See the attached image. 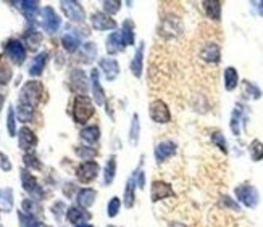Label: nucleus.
I'll list each match as a JSON object with an SVG mask.
<instances>
[{"mask_svg": "<svg viewBox=\"0 0 263 227\" xmlns=\"http://www.w3.org/2000/svg\"><path fill=\"white\" fill-rule=\"evenodd\" d=\"M44 95V86L39 81H29L23 86L21 92H19V103H26L32 108H36L39 105L40 99Z\"/></svg>", "mask_w": 263, "mask_h": 227, "instance_id": "obj_1", "label": "nucleus"}, {"mask_svg": "<svg viewBox=\"0 0 263 227\" xmlns=\"http://www.w3.org/2000/svg\"><path fill=\"white\" fill-rule=\"evenodd\" d=\"M234 195H236V200L244 205L246 208H255L260 202V194L259 190L251 184H241L234 189Z\"/></svg>", "mask_w": 263, "mask_h": 227, "instance_id": "obj_2", "label": "nucleus"}, {"mask_svg": "<svg viewBox=\"0 0 263 227\" xmlns=\"http://www.w3.org/2000/svg\"><path fill=\"white\" fill-rule=\"evenodd\" d=\"M19 177H21V184H23V189L26 190V194L36 202L42 200L44 198V189L39 185L37 179L29 173V169H21Z\"/></svg>", "mask_w": 263, "mask_h": 227, "instance_id": "obj_3", "label": "nucleus"}, {"mask_svg": "<svg viewBox=\"0 0 263 227\" xmlns=\"http://www.w3.org/2000/svg\"><path fill=\"white\" fill-rule=\"evenodd\" d=\"M94 114V105L87 97H76L73 103V118L76 122H86Z\"/></svg>", "mask_w": 263, "mask_h": 227, "instance_id": "obj_4", "label": "nucleus"}, {"mask_svg": "<svg viewBox=\"0 0 263 227\" xmlns=\"http://www.w3.org/2000/svg\"><path fill=\"white\" fill-rule=\"evenodd\" d=\"M5 55L8 57L15 65H23L26 60V49L21 40L18 39H8L3 44Z\"/></svg>", "mask_w": 263, "mask_h": 227, "instance_id": "obj_5", "label": "nucleus"}, {"mask_svg": "<svg viewBox=\"0 0 263 227\" xmlns=\"http://www.w3.org/2000/svg\"><path fill=\"white\" fill-rule=\"evenodd\" d=\"M176 192L173 190L171 184L165 182V181H154L150 185V202L152 203H158L162 200H167V198H175Z\"/></svg>", "mask_w": 263, "mask_h": 227, "instance_id": "obj_6", "label": "nucleus"}, {"mask_svg": "<svg viewBox=\"0 0 263 227\" xmlns=\"http://www.w3.org/2000/svg\"><path fill=\"white\" fill-rule=\"evenodd\" d=\"M99 171H100V166L97 161H94V160L82 161L79 166L76 168V177H78V181L81 184H89V182H92L94 179H97Z\"/></svg>", "mask_w": 263, "mask_h": 227, "instance_id": "obj_7", "label": "nucleus"}, {"mask_svg": "<svg viewBox=\"0 0 263 227\" xmlns=\"http://www.w3.org/2000/svg\"><path fill=\"white\" fill-rule=\"evenodd\" d=\"M60 8L70 21H73V23L84 21L86 11H84V8H82V5L79 2H73V0H61Z\"/></svg>", "mask_w": 263, "mask_h": 227, "instance_id": "obj_8", "label": "nucleus"}, {"mask_svg": "<svg viewBox=\"0 0 263 227\" xmlns=\"http://www.w3.org/2000/svg\"><path fill=\"white\" fill-rule=\"evenodd\" d=\"M149 114L158 124H167L171 121V113L168 105L163 100H154L149 105Z\"/></svg>", "mask_w": 263, "mask_h": 227, "instance_id": "obj_9", "label": "nucleus"}, {"mask_svg": "<svg viewBox=\"0 0 263 227\" xmlns=\"http://www.w3.org/2000/svg\"><path fill=\"white\" fill-rule=\"evenodd\" d=\"M70 87L76 94V97H86L87 92V76L82 70H73L70 74Z\"/></svg>", "mask_w": 263, "mask_h": 227, "instance_id": "obj_10", "label": "nucleus"}, {"mask_svg": "<svg viewBox=\"0 0 263 227\" xmlns=\"http://www.w3.org/2000/svg\"><path fill=\"white\" fill-rule=\"evenodd\" d=\"M176 150H178L176 142H173V140H170V139L158 142L157 145H155V150H154V155H155L157 163L167 161L168 158H171L173 155L176 153Z\"/></svg>", "mask_w": 263, "mask_h": 227, "instance_id": "obj_11", "label": "nucleus"}, {"mask_svg": "<svg viewBox=\"0 0 263 227\" xmlns=\"http://www.w3.org/2000/svg\"><path fill=\"white\" fill-rule=\"evenodd\" d=\"M91 23L95 31H113L116 27L115 19L103 11H95L91 16Z\"/></svg>", "mask_w": 263, "mask_h": 227, "instance_id": "obj_12", "label": "nucleus"}, {"mask_svg": "<svg viewBox=\"0 0 263 227\" xmlns=\"http://www.w3.org/2000/svg\"><path fill=\"white\" fill-rule=\"evenodd\" d=\"M61 24V19L57 15V11H55L52 6H45L42 10V27L47 32H55L58 31V27Z\"/></svg>", "mask_w": 263, "mask_h": 227, "instance_id": "obj_13", "label": "nucleus"}, {"mask_svg": "<svg viewBox=\"0 0 263 227\" xmlns=\"http://www.w3.org/2000/svg\"><path fill=\"white\" fill-rule=\"evenodd\" d=\"M18 145L21 150H24L26 153H29V151L37 145L36 134H34L29 127H21L18 132Z\"/></svg>", "mask_w": 263, "mask_h": 227, "instance_id": "obj_14", "label": "nucleus"}, {"mask_svg": "<svg viewBox=\"0 0 263 227\" xmlns=\"http://www.w3.org/2000/svg\"><path fill=\"white\" fill-rule=\"evenodd\" d=\"M89 219H91V215H89L86 210L79 208V206H70V208L66 210V221L73 226L86 224Z\"/></svg>", "mask_w": 263, "mask_h": 227, "instance_id": "obj_15", "label": "nucleus"}, {"mask_svg": "<svg viewBox=\"0 0 263 227\" xmlns=\"http://www.w3.org/2000/svg\"><path fill=\"white\" fill-rule=\"evenodd\" d=\"M95 198H97V192L91 187H84L78 190V194H76V203H78L79 208L87 210L95 203Z\"/></svg>", "mask_w": 263, "mask_h": 227, "instance_id": "obj_16", "label": "nucleus"}, {"mask_svg": "<svg viewBox=\"0 0 263 227\" xmlns=\"http://www.w3.org/2000/svg\"><path fill=\"white\" fill-rule=\"evenodd\" d=\"M100 70L105 74L107 81H115L120 74V65L115 58H102L99 61Z\"/></svg>", "mask_w": 263, "mask_h": 227, "instance_id": "obj_17", "label": "nucleus"}, {"mask_svg": "<svg viewBox=\"0 0 263 227\" xmlns=\"http://www.w3.org/2000/svg\"><path fill=\"white\" fill-rule=\"evenodd\" d=\"M136 182H134V177L129 176L126 185H124V190H123V205L126 210L134 208L136 205Z\"/></svg>", "mask_w": 263, "mask_h": 227, "instance_id": "obj_18", "label": "nucleus"}, {"mask_svg": "<svg viewBox=\"0 0 263 227\" xmlns=\"http://www.w3.org/2000/svg\"><path fill=\"white\" fill-rule=\"evenodd\" d=\"M91 84H92V94H94V100L97 105H103L105 103V92L100 86V79H99V71L92 70L91 71Z\"/></svg>", "mask_w": 263, "mask_h": 227, "instance_id": "obj_19", "label": "nucleus"}, {"mask_svg": "<svg viewBox=\"0 0 263 227\" xmlns=\"http://www.w3.org/2000/svg\"><path fill=\"white\" fill-rule=\"evenodd\" d=\"M123 49H126V45H124V42H123L121 32L115 31L110 34V36L107 37V52L110 55H115V53L121 52Z\"/></svg>", "mask_w": 263, "mask_h": 227, "instance_id": "obj_20", "label": "nucleus"}, {"mask_svg": "<svg viewBox=\"0 0 263 227\" xmlns=\"http://www.w3.org/2000/svg\"><path fill=\"white\" fill-rule=\"evenodd\" d=\"M47 57H48L47 52H40V53H37L36 57L32 58L31 65H29V74L31 76L37 78V76L42 74L44 68H45V63H47Z\"/></svg>", "mask_w": 263, "mask_h": 227, "instance_id": "obj_21", "label": "nucleus"}, {"mask_svg": "<svg viewBox=\"0 0 263 227\" xmlns=\"http://www.w3.org/2000/svg\"><path fill=\"white\" fill-rule=\"evenodd\" d=\"M142 61H144V42L139 44L137 50L134 53V58L131 60V73L134 78H141L142 76Z\"/></svg>", "mask_w": 263, "mask_h": 227, "instance_id": "obj_22", "label": "nucleus"}, {"mask_svg": "<svg viewBox=\"0 0 263 227\" xmlns=\"http://www.w3.org/2000/svg\"><path fill=\"white\" fill-rule=\"evenodd\" d=\"M200 57L202 60L209 61V63H217L220 61V47L215 42H209L207 45H204L202 52H200Z\"/></svg>", "mask_w": 263, "mask_h": 227, "instance_id": "obj_23", "label": "nucleus"}, {"mask_svg": "<svg viewBox=\"0 0 263 227\" xmlns=\"http://www.w3.org/2000/svg\"><path fill=\"white\" fill-rule=\"evenodd\" d=\"M18 8L21 10L26 19H34L39 13V2H31V0H23V2H18Z\"/></svg>", "mask_w": 263, "mask_h": 227, "instance_id": "obj_24", "label": "nucleus"}, {"mask_svg": "<svg viewBox=\"0 0 263 227\" xmlns=\"http://www.w3.org/2000/svg\"><path fill=\"white\" fill-rule=\"evenodd\" d=\"M116 177V156L112 155L105 163V168H103V184L110 185Z\"/></svg>", "mask_w": 263, "mask_h": 227, "instance_id": "obj_25", "label": "nucleus"}, {"mask_svg": "<svg viewBox=\"0 0 263 227\" xmlns=\"http://www.w3.org/2000/svg\"><path fill=\"white\" fill-rule=\"evenodd\" d=\"M61 44H63V49L66 52H76L79 49V45H81V39L79 36L76 32H66L63 37H61Z\"/></svg>", "mask_w": 263, "mask_h": 227, "instance_id": "obj_26", "label": "nucleus"}, {"mask_svg": "<svg viewBox=\"0 0 263 227\" xmlns=\"http://www.w3.org/2000/svg\"><path fill=\"white\" fill-rule=\"evenodd\" d=\"M139 137H141V121H139V114L134 113L133 119H131V127H129V143L133 147H136L139 143Z\"/></svg>", "mask_w": 263, "mask_h": 227, "instance_id": "obj_27", "label": "nucleus"}, {"mask_svg": "<svg viewBox=\"0 0 263 227\" xmlns=\"http://www.w3.org/2000/svg\"><path fill=\"white\" fill-rule=\"evenodd\" d=\"M202 5H204L207 16H209L210 19L218 21V19L221 18V3L220 2H217V0H205Z\"/></svg>", "mask_w": 263, "mask_h": 227, "instance_id": "obj_28", "label": "nucleus"}, {"mask_svg": "<svg viewBox=\"0 0 263 227\" xmlns=\"http://www.w3.org/2000/svg\"><path fill=\"white\" fill-rule=\"evenodd\" d=\"M239 84V74L236 71V68H226L225 70V87H226V91H234V89L238 87Z\"/></svg>", "mask_w": 263, "mask_h": 227, "instance_id": "obj_29", "label": "nucleus"}, {"mask_svg": "<svg viewBox=\"0 0 263 227\" xmlns=\"http://www.w3.org/2000/svg\"><path fill=\"white\" fill-rule=\"evenodd\" d=\"M81 139L86 143H95L100 139V129L99 126H87L81 130Z\"/></svg>", "mask_w": 263, "mask_h": 227, "instance_id": "obj_30", "label": "nucleus"}, {"mask_svg": "<svg viewBox=\"0 0 263 227\" xmlns=\"http://www.w3.org/2000/svg\"><path fill=\"white\" fill-rule=\"evenodd\" d=\"M121 37L124 45H133L134 44V23L131 19H126L123 23V31H121Z\"/></svg>", "mask_w": 263, "mask_h": 227, "instance_id": "obj_31", "label": "nucleus"}, {"mask_svg": "<svg viewBox=\"0 0 263 227\" xmlns=\"http://www.w3.org/2000/svg\"><path fill=\"white\" fill-rule=\"evenodd\" d=\"M21 211L36 218V215H40V211H42V206L39 205V202L32 200V198H26L21 203Z\"/></svg>", "mask_w": 263, "mask_h": 227, "instance_id": "obj_32", "label": "nucleus"}, {"mask_svg": "<svg viewBox=\"0 0 263 227\" xmlns=\"http://www.w3.org/2000/svg\"><path fill=\"white\" fill-rule=\"evenodd\" d=\"M16 112H18V119L21 121V122H29V121L32 119L34 108L29 107V105H26V103H19V102H18Z\"/></svg>", "mask_w": 263, "mask_h": 227, "instance_id": "obj_33", "label": "nucleus"}, {"mask_svg": "<svg viewBox=\"0 0 263 227\" xmlns=\"http://www.w3.org/2000/svg\"><path fill=\"white\" fill-rule=\"evenodd\" d=\"M13 190L10 187H6L2 190V197H0V206H2L3 211H10L13 208Z\"/></svg>", "mask_w": 263, "mask_h": 227, "instance_id": "obj_34", "label": "nucleus"}, {"mask_svg": "<svg viewBox=\"0 0 263 227\" xmlns=\"http://www.w3.org/2000/svg\"><path fill=\"white\" fill-rule=\"evenodd\" d=\"M24 40H26V44L29 45V49L36 50L39 47V44H40V40H42V36H40V32H37L36 29H31V31L26 32Z\"/></svg>", "mask_w": 263, "mask_h": 227, "instance_id": "obj_35", "label": "nucleus"}, {"mask_svg": "<svg viewBox=\"0 0 263 227\" xmlns=\"http://www.w3.org/2000/svg\"><path fill=\"white\" fill-rule=\"evenodd\" d=\"M249 153H251L252 161H262L263 160V143L260 140H254L249 147Z\"/></svg>", "mask_w": 263, "mask_h": 227, "instance_id": "obj_36", "label": "nucleus"}, {"mask_svg": "<svg viewBox=\"0 0 263 227\" xmlns=\"http://www.w3.org/2000/svg\"><path fill=\"white\" fill-rule=\"evenodd\" d=\"M74 151H76V155L84 161H91L92 158L97 156V150L92 148V147H76Z\"/></svg>", "mask_w": 263, "mask_h": 227, "instance_id": "obj_37", "label": "nucleus"}, {"mask_svg": "<svg viewBox=\"0 0 263 227\" xmlns=\"http://www.w3.org/2000/svg\"><path fill=\"white\" fill-rule=\"evenodd\" d=\"M241 119H242V110H241V107L238 105L236 110L233 112V116H231V130H233L234 135H239V134H241V127H239Z\"/></svg>", "mask_w": 263, "mask_h": 227, "instance_id": "obj_38", "label": "nucleus"}, {"mask_svg": "<svg viewBox=\"0 0 263 227\" xmlns=\"http://www.w3.org/2000/svg\"><path fill=\"white\" fill-rule=\"evenodd\" d=\"M120 210H121V200L118 197H112V200H110L107 205V216L113 219L118 216Z\"/></svg>", "mask_w": 263, "mask_h": 227, "instance_id": "obj_39", "label": "nucleus"}, {"mask_svg": "<svg viewBox=\"0 0 263 227\" xmlns=\"http://www.w3.org/2000/svg\"><path fill=\"white\" fill-rule=\"evenodd\" d=\"M11 79V70L10 66L5 63V61L2 60V57H0V86H5L8 84Z\"/></svg>", "mask_w": 263, "mask_h": 227, "instance_id": "obj_40", "label": "nucleus"}, {"mask_svg": "<svg viewBox=\"0 0 263 227\" xmlns=\"http://www.w3.org/2000/svg\"><path fill=\"white\" fill-rule=\"evenodd\" d=\"M6 129H8V134L11 137L16 135V119H15V110H13V107H8V113H6Z\"/></svg>", "mask_w": 263, "mask_h": 227, "instance_id": "obj_41", "label": "nucleus"}, {"mask_svg": "<svg viewBox=\"0 0 263 227\" xmlns=\"http://www.w3.org/2000/svg\"><path fill=\"white\" fill-rule=\"evenodd\" d=\"M134 177V182H136V187L139 189V190H144L145 189V173H144V169H142V161H141V166L139 168H136V171L133 174H131Z\"/></svg>", "mask_w": 263, "mask_h": 227, "instance_id": "obj_42", "label": "nucleus"}, {"mask_svg": "<svg viewBox=\"0 0 263 227\" xmlns=\"http://www.w3.org/2000/svg\"><path fill=\"white\" fill-rule=\"evenodd\" d=\"M212 142L215 143V147H218L223 153H228V143H226V139L225 135L220 132V130H217V132L212 134Z\"/></svg>", "mask_w": 263, "mask_h": 227, "instance_id": "obj_43", "label": "nucleus"}, {"mask_svg": "<svg viewBox=\"0 0 263 227\" xmlns=\"http://www.w3.org/2000/svg\"><path fill=\"white\" fill-rule=\"evenodd\" d=\"M23 160H24V164H26L27 169H40L42 168V164H40V161L37 160V156L34 153H31V151L29 153H24Z\"/></svg>", "mask_w": 263, "mask_h": 227, "instance_id": "obj_44", "label": "nucleus"}, {"mask_svg": "<svg viewBox=\"0 0 263 227\" xmlns=\"http://www.w3.org/2000/svg\"><path fill=\"white\" fill-rule=\"evenodd\" d=\"M244 94L249 95L251 99H260L262 97L260 89L257 86H254L252 82H249V81H244Z\"/></svg>", "mask_w": 263, "mask_h": 227, "instance_id": "obj_45", "label": "nucleus"}, {"mask_svg": "<svg viewBox=\"0 0 263 227\" xmlns=\"http://www.w3.org/2000/svg\"><path fill=\"white\" fill-rule=\"evenodd\" d=\"M102 5H103V10L107 11V15H115V13L121 8L120 0H105Z\"/></svg>", "mask_w": 263, "mask_h": 227, "instance_id": "obj_46", "label": "nucleus"}, {"mask_svg": "<svg viewBox=\"0 0 263 227\" xmlns=\"http://www.w3.org/2000/svg\"><path fill=\"white\" fill-rule=\"evenodd\" d=\"M66 205L63 203V202H57V203H53V206H52V215L55 216V219L57 221H60L61 218H63V215L66 216Z\"/></svg>", "mask_w": 263, "mask_h": 227, "instance_id": "obj_47", "label": "nucleus"}, {"mask_svg": "<svg viewBox=\"0 0 263 227\" xmlns=\"http://www.w3.org/2000/svg\"><path fill=\"white\" fill-rule=\"evenodd\" d=\"M81 55H84V57H87L86 61H92L94 57H97V47H95V44L87 42V44L82 45V53H81Z\"/></svg>", "mask_w": 263, "mask_h": 227, "instance_id": "obj_48", "label": "nucleus"}, {"mask_svg": "<svg viewBox=\"0 0 263 227\" xmlns=\"http://www.w3.org/2000/svg\"><path fill=\"white\" fill-rule=\"evenodd\" d=\"M221 202H223L228 208H233L234 211H239V205L233 200V198H230V197H221Z\"/></svg>", "mask_w": 263, "mask_h": 227, "instance_id": "obj_49", "label": "nucleus"}, {"mask_svg": "<svg viewBox=\"0 0 263 227\" xmlns=\"http://www.w3.org/2000/svg\"><path fill=\"white\" fill-rule=\"evenodd\" d=\"M0 168L3 171H10L11 169V163L8 161V158H6L3 153H0Z\"/></svg>", "mask_w": 263, "mask_h": 227, "instance_id": "obj_50", "label": "nucleus"}, {"mask_svg": "<svg viewBox=\"0 0 263 227\" xmlns=\"http://www.w3.org/2000/svg\"><path fill=\"white\" fill-rule=\"evenodd\" d=\"M257 8H259V13L263 16V2H259V3H257Z\"/></svg>", "mask_w": 263, "mask_h": 227, "instance_id": "obj_51", "label": "nucleus"}, {"mask_svg": "<svg viewBox=\"0 0 263 227\" xmlns=\"http://www.w3.org/2000/svg\"><path fill=\"white\" fill-rule=\"evenodd\" d=\"M171 227H188V226L183 224V223H173V224H171Z\"/></svg>", "mask_w": 263, "mask_h": 227, "instance_id": "obj_52", "label": "nucleus"}, {"mask_svg": "<svg viewBox=\"0 0 263 227\" xmlns=\"http://www.w3.org/2000/svg\"><path fill=\"white\" fill-rule=\"evenodd\" d=\"M31 227H47L45 224H42V223H39V221H36V223H34Z\"/></svg>", "mask_w": 263, "mask_h": 227, "instance_id": "obj_53", "label": "nucleus"}, {"mask_svg": "<svg viewBox=\"0 0 263 227\" xmlns=\"http://www.w3.org/2000/svg\"><path fill=\"white\" fill-rule=\"evenodd\" d=\"M74 227H94V226H91V224H79V226H74Z\"/></svg>", "mask_w": 263, "mask_h": 227, "instance_id": "obj_54", "label": "nucleus"}, {"mask_svg": "<svg viewBox=\"0 0 263 227\" xmlns=\"http://www.w3.org/2000/svg\"><path fill=\"white\" fill-rule=\"evenodd\" d=\"M2 105H3V97L0 95V108H2Z\"/></svg>", "mask_w": 263, "mask_h": 227, "instance_id": "obj_55", "label": "nucleus"}, {"mask_svg": "<svg viewBox=\"0 0 263 227\" xmlns=\"http://www.w3.org/2000/svg\"><path fill=\"white\" fill-rule=\"evenodd\" d=\"M107 227H115V226H112V224H110V226H107Z\"/></svg>", "mask_w": 263, "mask_h": 227, "instance_id": "obj_56", "label": "nucleus"}, {"mask_svg": "<svg viewBox=\"0 0 263 227\" xmlns=\"http://www.w3.org/2000/svg\"><path fill=\"white\" fill-rule=\"evenodd\" d=\"M0 197H2V190H0Z\"/></svg>", "mask_w": 263, "mask_h": 227, "instance_id": "obj_57", "label": "nucleus"}]
</instances>
